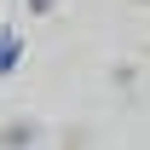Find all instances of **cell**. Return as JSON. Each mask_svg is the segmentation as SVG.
Masks as SVG:
<instances>
[{
    "mask_svg": "<svg viewBox=\"0 0 150 150\" xmlns=\"http://www.w3.org/2000/svg\"><path fill=\"white\" fill-rule=\"evenodd\" d=\"M52 6H58V0H29V12H52Z\"/></svg>",
    "mask_w": 150,
    "mask_h": 150,
    "instance_id": "cell-2",
    "label": "cell"
},
{
    "mask_svg": "<svg viewBox=\"0 0 150 150\" xmlns=\"http://www.w3.org/2000/svg\"><path fill=\"white\" fill-rule=\"evenodd\" d=\"M0 144L6 150H29L35 144V127H29V121H12V127H0Z\"/></svg>",
    "mask_w": 150,
    "mask_h": 150,
    "instance_id": "cell-1",
    "label": "cell"
}]
</instances>
